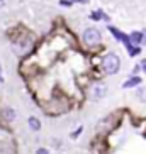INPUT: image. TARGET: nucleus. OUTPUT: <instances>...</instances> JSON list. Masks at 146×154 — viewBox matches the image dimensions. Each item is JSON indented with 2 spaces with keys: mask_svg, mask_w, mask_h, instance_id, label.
I'll list each match as a JSON object with an SVG mask.
<instances>
[{
  "mask_svg": "<svg viewBox=\"0 0 146 154\" xmlns=\"http://www.w3.org/2000/svg\"><path fill=\"white\" fill-rule=\"evenodd\" d=\"M102 66H104V71L107 73V75H114V73H117L119 68H121V59L116 54H107L102 59Z\"/></svg>",
  "mask_w": 146,
  "mask_h": 154,
  "instance_id": "nucleus-1",
  "label": "nucleus"
},
{
  "mask_svg": "<svg viewBox=\"0 0 146 154\" xmlns=\"http://www.w3.org/2000/svg\"><path fill=\"white\" fill-rule=\"evenodd\" d=\"M83 41L88 46H95V44H100L102 36L97 29H87V31L83 32Z\"/></svg>",
  "mask_w": 146,
  "mask_h": 154,
  "instance_id": "nucleus-2",
  "label": "nucleus"
},
{
  "mask_svg": "<svg viewBox=\"0 0 146 154\" xmlns=\"http://www.w3.org/2000/svg\"><path fill=\"white\" fill-rule=\"evenodd\" d=\"M128 37H129V41H131V44H141L143 39H144V34L134 31V32H131V36H128Z\"/></svg>",
  "mask_w": 146,
  "mask_h": 154,
  "instance_id": "nucleus-3",
  "label": "nucleus"
},
{
  "mask_svg": "<svg viewBox=\"0 0 146 154\" xmlns=\"http://www.w3.org/2000/svg\"><path fill=\"white\" fill-rule=\"evenodd\" d=\"M109 31H110V32H112V34H114V36H116V37H117L119 41H122V42H124V44H126V42H128V41H129V37H128V36H126V34H122V32H121V31H117V29H116V27H112V26H110V27H109Z\"/></svg>",
  "mask_w": 146,
  "mask_h": 154,
  "instance_id": "nucleus-4",
  "label": "nucleus"
},
{
  "mask_svg": "<svg viewBox=\"0 0 146 154\" xmlns=\"http://www.w3.org/2000/svg\"><path fill=\"white\" fill-rule=\"evenodd\" d=\"M92 95L95 97V98H99V97H104V95H105V86H104V85H95L94 88H92Z\"/></svg>",
  "mask_w": 146,
  "mask_h": 154,
  "instance_id": "nucleus-5",
  "label": "nucleus"
},
{
  "mask_svg": "<svg viewBox=\"0 0 146 154\" xmlns=\"http://www.w3.org/2000/svg\"><path fill=\"white\" fill-rule=\"evenodd\" d=\"M141 83V78H138V76H132V78H129L128 82L124 83V88H131V86H136V85H139Z\"/></svg>",
  "mask_w": 146,
  "mask_h": 154,
  "instance_id": "nucleus-6",
  "label": "nucleus"
},
{
  "mask_svg": "<svg viewBox=\"0 0 146 154\" xmlns=\"http://www.w3.org/2000/svg\"><path fill=\"white\" fill-rule=\"evenodd\" d=\"M2 117H4L7 122H12L14 117H15V113H14V110H12V109H5L4 112H2Z\"/></svg>",
  "mask_w": 146,
  "mask_h": 154,
  "instance_id": "nucleus-7",
  "label": "nucleus"
},
{
  "mask_svg": "<svg viewBox=\"0 0 146 154\" xmlns=\"http://www.w3.org/2000/svg\"><path fill=\"white\" fill-rule=\"evenodd\" d=\"M29 127H31L32 131H39V129H41V122H39L36 117H31L29 119Z\"/></svg>",
  "mask_w": 146,
  "mask_h": 154,
  "instance_id": "nucleus-8",
  "label": "nucleus"
},
{
  "mask_svg": "<svg viewBox=\"0 0 146 154\" xmlns=\"http://www.w3.org/2000/svg\"><path fill=\"white\" fill-rule=\"evenodd\" d=\"M92 19H95V20H99V19H104V20H109V17L107 15H104V12H94V14L90 15Z\"/></svg>",
  "mask_w": 146,
  "mask_h": 154,
  "instance_id": "nucleus-9",
  "label": "nucleus"
},
{
  "mask_svg": "<svg viewBox=\"0 0 146 154\" xmlns=\"http://www.w3.org/2000/svg\"><path fill=\"white\" fill-rule=\"evenodd\" d=\"M138 98L141 102H146V88H139L138 90Z\"/></svg>",
  "mask_w": 146,
  "mask_h": 154,
  "instance_id": "nucleus-10",
  "label": "nucleus"
},
{
  "mask_svg": "<svg viewBox=\"0 0 146 154\" xmlns=\"http://www.w3.org/2000/svg\"><path fill=\"white\" fill-rule=\"evenodd\" d=\"M139 68H143V69L146 71V59H143V61H141V64H139Z\"/></svg>",
  "mask_w": 146,
  "mask_h": 154,
  "instance_id": "nucleus-11",
  "label": "nucleus"
},
{
  "mask_svg": "<svg viewBox=\"0 0 146 154\" xmlns=\"http://www.w3.org/2000/svg\"><path fill=\"white\" fill-rule=\"evenodd\" d=\"M73 2H87V0H73Z\"/></svg>",
  "mask_w": 146,
  "mask_h": 154,
  "instance_id": "nucleus-12",
  "label": "nucleus"
},
{
  "mask_svg": "<svg viewBox=\"0 0 146 154\" xmlns=\"http://www.w3.org/2000/svg\"><path fill=\"white\" fill-rule=\"evenodd\" d=\"M0 69H2V68H0ZM0 82H4V80H2V75H0Z\"/></svg>",
  "mask_w": 146,
  "mask_h": 154,
  "instance_id": "nucleus-13",
  "label": "nucleus"
}]
</instances>
